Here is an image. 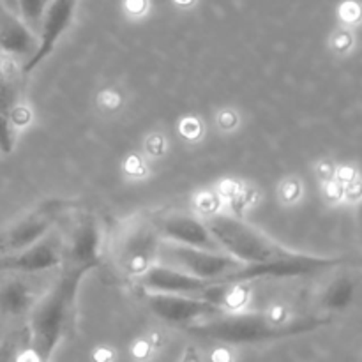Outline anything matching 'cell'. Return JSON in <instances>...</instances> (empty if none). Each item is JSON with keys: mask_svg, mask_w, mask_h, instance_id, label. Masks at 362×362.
Returning <instances> with one entry per match:
<instances>
[{"mask_svg": "<svg viewBox=\"0 0 362 362\" xmlns=\"http://www.w3.org/2000/svg\"><path fill=\"white\" fill-rule=\"evenodd\" d=\"M205 225L221 251L240 264H260L290 253V250L272 240L264 232L233 216H211Z\"/></svg>", "mask_w": 362, "mask_h": 362, "instance_id": "cell-1", "label": "cell"}, {"mask_svg": "<svg viewBox=\"0 0 362 362\" xmlns=\"http://www.w3.org/2000/svg\"><path fill=\"white\" fill-rule=\"evenodd\" d=\"M159 233L156 230L154 219H141L126 223L117 233L115 253L117 264L126 274L140 276L147 267L154 264L159 250Z\"/></svg>", "mask_w": 362, "mask_h": 362, "instance_id": "cell-2", "label": "cell"}, {"mask_svg": "<svg viewBox=\"0 0 362 362\" xmlns=\"http://www.w3.org/2000/svg\"><path fill=\"white\" fill-rule=\"evenodd\" d=\"M341 258H325L313 257V255H304L290 251L288 255L274 258L260 264H243L233 274L225 279V283H246L260 278H300V276H311L317 272H324L332 269L334 265L341 264Z\"/></svg>", "mask_w": 362, "mask_h": 362, "instance_id": "cell-3", "label": "cell"}, {"mask_svg": "<svg viewBox=\"0 0 362 362\" xmlns=\"http://www.w3.org/2000/svg\"><path fill=\"white\" fill-rule=\"evenodd\" d=\"M317 325V320H299L286 325H278L276 318L264 315H233V317L219 318V320L197 327L194 331L202 334L216 336L223 339H258L274 334H286L293 331H304Z\"/></svg>", "mask_w": 362, "mask_h": 362, "instance_id": "cell-4", "label": "cell"}, {"mask_svg": "<svg viewBox=\"0 0 362 362\" xmlns=\"http://www.w3.org/2000/svg\"><path fill=\"white\" fill-rule=\"evenodd\" d=\"M67 207L69 202L49 200L21 218L20 221L13 223L9 228L0 233V255L27 250L45 239L60 216L67 211Z\"/></svg>", "mask_w": 362, "mask_h": 362, "instance_id": "cell-5", "label": "cell"}, {"mask_svg": "<svg viewBox=\"0 0 362 362\" xmlns=\"http://www.w3.org/2000/svg\"><path fill=\"white\" fill-rule=\"evenodd\" d=\"M166 253L180 271H186L205 283H225V279L243 265L225 251L200 250L182 244L172 243L166 247Z\"/></svg>", "mask_w": 362, "mask_h": 362, "instance_id": "cell-6", "label": "cell"}, {"mask_svg": "<svg viewBox=\"0 0 362 362\" xmlns=\"http://www.w3.org/2000/svg\"><path fill=\"white\" fill-rule=\"evenodd\" d=\"M76 6L78 0H49L37 32V49L25 64L27 73L34 71L55 49V45L73 21Z\"/></svg>", "mask_w": 362, "mask_h": 362, "instance_id": "cell-7", "label": "cell"}, {"mask_svg": "<svg viewBox=\"0 0 362 362\" xmlns=\"http://www.w3.org/2000/svg\"><path fill=\"white\" fill-rule=\"evenodd\" d=\"M64 262V244L52 237H45L34 246L14 253L0 255V274H30L57 267Z\"/></svg>", "mask_w": 362, "mask_h": 362, "instance_id": "cell-8", "label": "cell"}, {"mask_svg": "<svg viewBox=\"0 0 362 362\" xmlns=\"http://www.w3.org/2000/svg\"><path fill=\"white\" fill-rule=\"evenodd\" d=\"M156 230L159 237H165L166 240L173 244H182L189 247H200V250L221 251L214 237L209 232L207 225L202 223L191 214L184 212H170V214L159 216L154 219Z\"/></svg>", "mask_w": 362, "mask_h": 362, "instance_id": "cell-9", "label": "cell"}, {"mask_svg": "<svg viewBox=\"0 0 362 362\" xmlns=\"http://www.w3.org/2000/svg\"><path fill=\"white\" fill-rule=\"evenodd\" d=\"M101 262V228L94 216L87 214L78 219L64 244L62 264L78 265L87 271L95 269Z\"/></svg>", "mask_w": 362, "mask_h": 362, "instance_id": "cell-10", "label": "cell"}, {"mask_svg": "<svg viewBox=\"0 0 362 362\" xmlns=\"http://www.w3.org/2000/svg\"><path fill=\"white\" fill-rule=\"evenodd\" d=\"M136 283L147 293H180V296H198L204 292L209 283L180 271L172 265H156L145 269L136 276Z\"/></svg>", "mask_w": 362, "mask_h": 362, "instance_id": "cell-11", "label": "cell"}, {"mask_svg": "<svg viewBox=\"0 0 362 362\" xmlns=\"http://www.w3.org/2000/svg\"><path fill=\"white\" fill-rule=\"evenodd\" d=\"M147 303L156 315L172 322H189L216 311L209 300L180 293H148Z\"/></svg>", "mask_w": 362, "mask_h": 362, "instance_id": "cell-12", "label": "cell"}, {"mask_svg": "<svg viewBox=\"0 0 362 362\" xmlns=\"http://www.w3.org/2000/svg\"><path fill=\"white\" fill-rule=\"evenodd\" d=\"M0 49L7 55L27 57V60L37 49V35L21 21L13 11L0 4Z\"/></svg>", "mask_w": 362, "mask_h": 362, "instance_id": "cell-13", "label": "cell"}, {"mask_svg": "<svg viewBox=\"0 0 362 362\" xmlns=\"http://www.w3.org/2000/svg\"><path fill=\"white\" fill-rule=\"evenodd\" d=\"M32 293L27 283L20 279H11L0 288V308L7 313H20L30 304Z\"/></svg>", "mask_w": 362, "mask_h": 362, "instance_id": "cell-14", "label": "cell"}, {"mask_svg": "<svg viewBox=\"0 0 362 362\" xmlns=\"http://www.w3.org/2000/svg\"><path fill=\"white\" fill-rule=\"evenodd\" d=\"M356 290V283L349 274H341L332 279L324 292V304L331 310H341L350 304Z\"/></svg>", "mask_w": 362, "mask_h": 362, "instance_id": "cell-15", "label": "cell"}, {"mask_svg": "<svg viewBox=\"0 0 362 362\" xmlns=\"http://www.w3.org/2000/svg\"><path fill=\"white\" fill-rule=\"evenodd\" d=\"M48 4L49 0H16V14L35 35L41 27V20Z\"/></svg>", "mask_w": 362, "mask_h": 362, "instance_id": "cell-16", "label": "cell"}, {"mask_svg": "<svg viewBox=\"0 0 362 362\" xmlns=\"http://www.w3.org/2000/svg\"><path fill=\"white\" fill-rule=\"evenodd\" d=\"M14 122L7 113L0 110V152L11 154L14 151Z\"/></svg>", "mask_w": 362, "mask_h": 362, "instance_id": "cell-17", "label": "cell"}, {"mask_svg": "<svg viewBox=\"0 0 362 362\" xmlns=\"http://www.w3.org/2000/svg\"><path fill=\"white\" fill-rule=\"evenodd\" d=\"M0 4H2L6 9L13 11V13H16V0H0Z\"/></svg>", "mask_w": 362, "mask_h": 362, "instance_id": "cell-18", "label": "cell"}]
</instances>
